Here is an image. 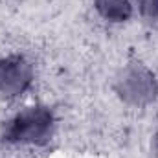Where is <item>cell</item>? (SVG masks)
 I'll list each match as a JSON object with an SVG mask.
<instances>
[{
    "mask_svg": "<svg viewBox=\"0 0 158 158\" xmlns=\"http://www.w3.org/2000/svg\"><path fill=\"white\" fill-rule=\"evenodd\" d=\"M53 132V114L46 107H28L4 123L2 138L9 143H44Z\"/></svg>",
    "mask_w": 158,
    "mask_h": 158,
    "instance_id": "cell-1",
    "label": "cell"
},
{
    "mask_svg": "<svg viewBox=\"0 0 158 158\" xmlns=\"http://www.w3.org/2000/svg\"><path fill=\"white\" fill-rule=\"evenodd\" d=\"M116 92L131 105H147L158 96V83L151 70L143 64H129L116 81Z\"/></svg>",
    "mask_w": 158,
    "mask_h": 158,
    "instance_id": "cell-2",
    "label": "cell"
},
{
    "mask_svg": "<svg viewBox=\"0 0 158 158\" xmlns=\"http://www.w3.org/2000/svg\"><path fill=\"white\" fill-rule=\"evenodd\" d=\"M33 81V66L22 55L0 59V94L7 98L20 96Z\"/></svg>",
    "mask_w": 158,
    "mask_h": 158,
    "instance_id": "cell-3",
    "label": "cell"
},
{
    "mask_svg": "<svg viewBox=\"0 0 158 158\" xmlns=\"http://www.w3.org/2000/svg\"><path fill=\"white\" fill-rule=\"evenodd\" d=\"M98 13L110 22H125L132 15V4L129 0H94Z\"/></svg>",
    "mask_w": 158,
    "mask_h": 158,
    "instance_id": "cell-4",
    "label": "cell"
},
{
    "mask_svg": "<svg viewBox=\"0 0 158 158\" xmlns=\"http://www.w3.org/2000/svg\"><path fill=\"white\" fill-rule=\"evenodd\" d=\"M136 2L142 19L149 26L158 28V0H136Z\"/></svg>",
    "mask_w": 158,
    "mask_h": 158,
    "instance_id": "cell-5",
    "label": "cell"
},
{
    "mask_svg": "<svg viewBox=\"0 0 158 158\" xmlns=\"http://www.w3.org/2000/svg\"><path fill=\"white\" fill-rule=\"evenodd\" d=\"M155 145H156V151H158V134H156V140H155Z\"/></svg>",
    "mask_w": 158,
    "mask_h": 158,
    "instance_id": "cell-6",
    "label": "cell"
}]
</instances>
